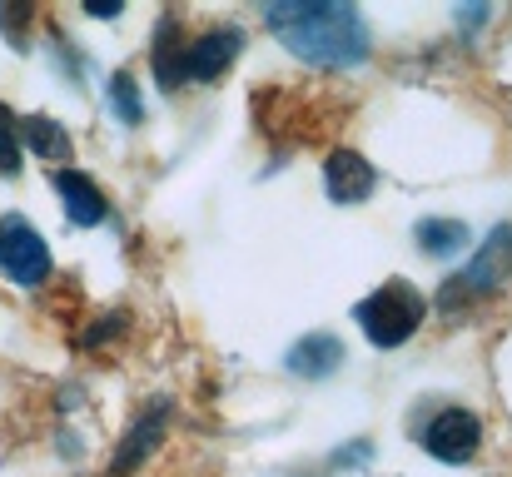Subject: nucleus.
<instances>
[{"instance_id": "17", "label": "nucleus", "mask_w": 512, "mask_h": 477, "mask_svg": "<svg viewBox=\"0 0 512 477\" xmlns=\"http://www.w3.org/2000/svg\"><path fill=\"white\" fill-rule=\"evenodd\" d=\"M85 10H90V15H120V5H115V0H110V5H100V0H90Z\"/></svg>"}, {"instance_id": "8", "label": "nucleus", "mask_w": 512, "mask_h": 477, "mask_svg": "<svg viewBox=\"0 0 512 477\" xmlns=\"http://www.w3.org/2000/svg\"><path fill=\"white\" fill-rule=\"evenodd\" d=\"M50 179H55V194H60V209H65L70 224L90 229V224L105 219V194L95 189L90 174H80V169H55Z\"/></svg>"}, {"instance_id": "15", "label": "nucleus", "mask_w": 512, "mask_h": 477, "mask_svg": "<svg viewBox=\"0 0 512 477\" xmlns=\"http://www.w3.org/2000/svg\"><path fill=\"white\" fill-rule=\"evenodd\" d=\"M110 100H115V110H120V120H125V125H140V120H145V110H140V95H135V80H130V75H115V80H110Z\"/></svg>"}, {"instance_id": "7", "label": "nucleus", "mask_w": 512, "mask_h": 477, "mask_svg": "<svg viewBox=\"0 0 512 477\" xmlns=\"http://www.w3.org/2000/svg\"><path fill=\"white\" fill-rule=\"evenodd\" d=\"M324 184H329V199L334 204H363L378 184V169L358 150H334L324 159Z\"/></svg>"}, {"instance_id": "13", "label": "nucleus", "mask_w": 512, "mask_h": 477, "mask_svg": "<svg viewBox=\"0 0 512 477\" xmlns=\"http://www.w3.org/2000/svg\"><path fill=\"white\" fill-rule=\"evenodd\" d=\"M413 234H418V249H423V254L448 259V254H458V249H463L468 224H463V219H423Z\"/></svg>"}, {"instance_id": "3", "label": "nucleus", "mask_w": 512, "mask_h": 477, "mask_svg": "<svg viewBox=\"0 0 512 477\" xmlns=\"http://www.w3.org/2000/svg\"><path fill=\"white\" fill-rule=\"evenodd\" d=\"M512 279V224H498L483 249L473 254V264L443 289V309H453L458 299H488Z\"/></svg>"}, {"instance_id": "4", "label": "nucleus", "mask_w": 512, "mask_h": 477, "mask_svg": "<svg viewBox=\"0 0 512 477\" xmlns=\"http://www.w3.org/2000/svg\"><path fill=\"white\" fill-rule=\"evenodd\" d=\"M0 269L5 279H15L20 289H35L50 279V249L35 234V224H25L20 214L0 219Z\"/></svg>"}, {"instance_id": "1", "label": "nucleus", "mask_w": 512, "mask_h": 477, "mask_svg": "<svg viewBox=\"0 0 512 477\" xmlns=\"http://www.w3.org/2000/svg\"><path fill=\"white\" fill-rule=\"evenodd\" d=\"M264 25L309 65L353 70L368 60V25L348 0H279L264 5Z\"/></svg>"}, {"instance_id": "9", "label": "nucleus", "mask_w": 512, "mask_h": 477, "mask_svg": "<svg viewBox=\"0 0 512 477\" xmlns=\"http://www.w3.org/2000/svg\"><path fill=\"white\" fill-rule=\"evenodd\" d=\"M165 418H170V403H155V413L150 418H140L135 428H130V438H125V448L115 453V468L110 477H130L155 448H160V438H165Z\"/></svg>"}, {"instance_id": "10", "label": "nucleus", "mask_w": 512, "mask_h": 477, "mask_svg": "<svg viewBox=\"0 0 512 477\" xmlns=\"http://www.w3.org/2000/svg\"><path fill=\"white\" fill-rule=\"evenodd\" d=\"M339 363H343V343L334 333H309L304 343L289 348V373H299V378H329Z\"/></svg>"}, {"instance_id": "16", "label": "nucleus", "mask_w": 512, "mask_h": 477, "mask_svg": "<svg viewBox=\"0 0 512 477\" xmlns=\"http://www.w3.org/2000/svg\"><path fill=\"white\" fill-rule=\"evenodd\" d=\"M0 25H5L10 45H25L20 40V25H30V5H0Z\"/></svg>"}, {"instance_id": "6", "label": "nucleus", "mask_w": 512, "mask_h": 477, "mask_svg": "<svg viewBox=\"0 0 512 477\" xmlns=\"http://www.w3.org/2000/svg\"><path fill=\"white\" fill-rule=\"evenodd\" d=\"M244 50V30H209V35H199L189 50H184V75L189 80H199V85H209V80H219L229 65H234V55Z\"/></svg>"}, {"instance_id": "5", "label": "nucleus", "mask_w": 512, "mask_h": 477, "mask_svg": "<svg viewBox=\"0 0 512 477\" xmlns=\"http://www.w3.org/2000/svg\"><path fill=\"white\" fill-rule=\"evenodd\" d=\"M423 448H428L438 463H468V458L483 448V423H478V413H468V408H443V413L428 423Z\"/></svg>"}, {"instance_id": "12", "label": "nucleus", "mask_w": 512, "mask_h": 477, "mask_svg": "<svg viewBox=\"0 0 512 477\" xmlns=\"http://www.w3.org/2000/svg\"><path fill=\"white\" fill-rule=\"evenodd\" d=\"M155 80L165 85V90H179L189 75H184V40H179V25H174V15L160 20V30H155Z\"/></svg>"}, {"instance_id": "14", "label": "nucleus", "mask_w": 512, "mask_h": 477, "mask_svg": "<svg viewBox=\"0 0 512 477\" xmlns=\"http://www.w3.org/2000/svg\"><path fill=\"white\" fill-rule=\"evenodd\" d=\"M20 169V120L0 105V174L10 179Z\"/></svg>"}, {"instance_id": "2", "label": "nucleus", "mask_w": 512, "mask_h": 477, "mask_svg": "<svg viewBox=\"0 0 512 477\" xmlns=\"http://www.w3.org/2000/svg\"><path fill=\"white\" fill-rule=\"evenodd\" d=\"M423 314H428L423 294H418L413 284H403V279H388L383 289H373V294L353 309L358 328L368 333L373 348H398V343H408V338L418 333Z\"/></svg>"}, {"instance_id": "11", "label": "nucleus", "mask_w": 512, "mask_h": 477, "mask_svg": "<svg viewBox=\"0 0 512 477\" xmlns=\"http://www.w3.org/2000/svg\"><path fill=\"white\" fill-rule=\"evenodd\" d=\"M20 135H25V145L35 150V159H45V164H55V169H70V155H75V145H70L65 125H55L50 115H25Z\"/></svg>"}]
</instances>
